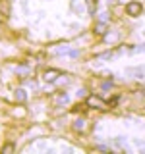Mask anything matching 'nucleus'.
<instances>
[{
    "instance_id": "f257e3e1",
    "label": "nucleus",
    "mask_w": 145,
    "mask_h": 154,
    "mask_svg": "<svg viewBox=\"0 0 145 154\" xmlns=\"http://www.w3.org/2000/svg\"><path fill=\"white\" fill-rule=\"evenodd\" d=\"M85 104L89 106V108H95V110H106L108 108V104H106L103 98H99V96H89Z\"/></svg>"
},
{
    "instance_id": "f03ea898",
    "label": "nucleus",
    "mask_w": 145,
    "mask_h": 154,
    "mask_svg": "<svg viewBox=\"0 0 145 154\" xmlns=\"http://www.w3.org/2000/svg\"><path fill=\"white\" fill-rule=\"evenodd\" d=\"M126 12H128V16L137 17V16H141L143 8H141V4H139V2H130V4H126Z\"/></svg>"
},
{
    "instance_id": "7ed1b4c3",
    "label": "nucleus",
    "mask_w": 145,
    "mask_h": 154,
    "mask_svg": "<svg viewBox=\"0 0 145 154\" xmlns=\"http://www.w3.org/2000/svg\"><path fill=\"white\" fill-rule=\"evenodd\" d=\"M126 73L135 77V79H145V66H139V67H128Z\"/></svg>"
},
{
    "instance_id": "20e7f679",
    "label": "nucleus",
    "mask_w": 145,
    "mask_h": 154,
    "mask_svg": "<svg viewBox=\"0 0 145 154\" xmlns=\"http://www.w3.org/2000/svg\"><path fill=\"white\" fill-rule=\"evenodd\" d=\"M60 75H62V73H60L58 69H47L45 73H43V79H45L47 83H54V81H56Z\"/></svg>"
},
{
    "instance_id": "39448f33",
    "label": "nucleus",
    "mask_w": 145,
    "mask_h": 154,
    "mask_svg": "<svg viewBox=\"0 0 145 154\" xmlns=\"http://www.w3.org/2000/svg\"><path fill=\"white\" fill-rule=\"evenodd\" d=\"M72 127H74V131H77V133H85L87 131V122H85L83 118H79V119H76V122H74Z\"/></svg>"
},
{
    "instance_id": "423d86ee",
    "label": "nucleus",
    "mask_w": 145,
    "mask_h": 154,
    "mask_svg": "<svg viewBox=\"0 0 145 154\" xmlns=\"http://www.w3.org/2000/svg\"><path fill=\"white\" fill-rule=\"evenodd\" d=\"M70 6H72V10H74L76 14H79V16L83 14V10H85V6H83V2H81V0H72Z\"/></svg>"
},
{
    "instance_id": "0eeeda50",
    "label": "nucleus",
    "mask_w": 145,
    "mask_h": 154,
    "mask_svg": "<svg viewBox=\"0 0 145 154\" xmlns=\"http://www.w3.org/2000/svg\"><path fill=\"white\" fill-rule=\"evenodd\" d=\"M95 33H97V35H105V33H106V23L105 21L95 23Z\"/></svg>"
},
{
    "instance_id": "6e6552de",
    "label": "nucleus",
    "mask_w": 145,
    "mask_h": 154,
    "mask_svg": "<svg viewBox=\"0 0 145 154\" xmlns=\"http://www.w3.org/2000/svg\"><path fill=\"white\" fill-rule=\"evenodd\" d=\"M16 100H18V102H25V100H27V93L23 89H18L16 91Z\"/></svg>"
},
{
    "instance_id": "1a4fd4ad",
    "label": "nucleus",
    "mask_w": 145,
    "mask_h": 154,
    "mask_svg": "<svg viewBox=\"0 0 145 154\" xmlns=\"http://www.w3.org/2000/svg\"><path fill=\"white\" fill-rule=\"evenodd\" d=\"M54 102H58V104H66V102H68V94H64V93L58 94L56 98H54Z\"/></svg>"
},
{
    "instance_id": "9d476101",
    "label": "nucleus",
    "mask_w": 145,
    "mask_h": 154,
    "mask_svg": "<svg viewBox=\"0 0 145 154\" xmlns=\"http://www.w3.org/2000/svg\"><path fill=\"white\" fill-rule=\"evenodd\" d=\"M56 54H70V48L62 46V48H58V50H56Z\"/></svg>"
},
{
    "instance_id": "9b49d317",
    "label": "nucleus",
    "mask_w": 145,
    "mask_h": 154,
    "mask_svg": "<svg viewBox=\"0 0 145 154\" xmlns=\"http://www.w3.org/2000/svg\"><path fill=\"white\" fill-rule=\"evenodd\" d=\"M4 152H14V144H6V146H4Z\"/></svg>"
},
{
    "instance_id": "f8f14e48",
    "label": "nucleus",
    "mask_w": 145,
    "mask_h": 154,
    "mask_svg": "<svg viewBox=\"0 0 145 154\" xmlns=\"http://www.w3.org/2000/svg\"><path fill=\"white\" fill-rule=\"evenodd\" d=\"M110 87H112V81H105L103 83V89H110Z\"/></svg>"
},
{
    "instance_id": "ddd939ff",
    "label": "nucleus",
    "mask_w": 145,
    "mask_h": 154,
    "mask_svg": "<svg viewBox=\"0 0 145 154\" xmlns=\"http://www.w3.org/2000/svg\"><path fill=\"white\" fill-rule=\"evenodd\" d=\"M120 2H122V4H130V2H132V0H120Z\"/></svg>"
}]
</instances>
